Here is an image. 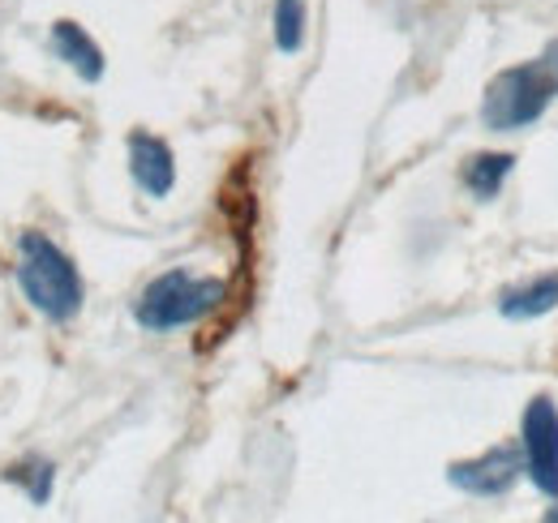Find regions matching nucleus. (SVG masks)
<instances>
[{
    "mask_svg": "<svg viewBox=\"0 0 558 523\" xmlns=\"http://www.w3.org/2000/svg\"><path fill=\"white\" fill-rule=\"evenodd\" d=\"M546 520H550V523H558V507H555V511H546Z\"/></svg>",
    "mask_w": 558,
    "mask_h": 523,
    "instance_id": "f8f14e48",
    "label": "nucleus"
},
{
    "mask_svg": "<svg viewBox=\"0 0 558 523\" xmlns=\"http://www.w3.org/2000/svg\"><path fill=\"white\" fill-rule=\"evenodd\" d=\"M511 168H515V155H502V150H486V155H473L469 163H464V185L473 190V197H498L502 190V181L511 177Z\"/></svg>",
    "mask_w": 558,
    "mask_h": 523,
    "instance_id": "1a4fd4ad",
    "label": "nucleus"
},
{
    "mask_svg": "<svg viewBox=\"0 0 558 523\" xmlns=\"http://www.w3.org/2000/svg\"><path fill=\"white\" fill-rule=\"evenodd\" d=\"M524 476V455H520V442H502V447H489L486 455L477 459H460L447 467V481L473 498H502L515 489V481Z\"/></svg>",
    "mask_w": 558,
    "mask_h": 523,
    "instance_id": "39448f33",
    "label": "nucleus"
},
{
    "mask_svg": "<svg viewBox=\"0 0 558 523\" xmlns=\"http://www.w3.org/2000/svg\"><path fill=\"white\" fill-rule=\"evenodd\" d=\"M130 177L146 197H168L177 190V155L155 133H130Z\"/></svg>",
    "mask_w": 558,
    "mask_h": 523,
    "instance_id": "423d86ee",
    "label": "nucleus"
},
{
    "mask_svg": "<svg viewBox=\"0 0 558 523\" xmlns=\"http://www.w3.org/2000/svg\"><path fill=\"white\" fill-rule=\"evenodd\" d=\"M4 481H13V485H22L26 489V498L35 502V507H44L48 498H52V485H57V467H52V459H22V463H13L9 472H4Z\"/></svg>",
    "mask_w": 558,
    "mask_h": 523,
    "instance_id": "9d476101",
    "label": "nucleus"
},
{
    "mask_svg": "<svg viewBox=\"0 0 558 523\" xmlns=\"http://www.w3.org/2000/svg\"><path fill=\"white\" fill-rule=\"evenodd\" d=\"M52 52L65 61V65L82 77V82H99L104 77V69H108V61H104V48L77 26V22H70V17H61V22H52Z\"/></svg>",
    "mask_w": 558,
    "mask_h": 523,
    "instance_id": "0eeeda50",
    "label": "nucleus"
},
{
    "mask_svg": "<svg viewBox=\"0 0 558 523\" xmlns=\"http://www.w3.org/2000/svg\"><path fill=\"white\" fill-rule=\"evenodd\" d=\"M228 296V283L215 275H194V270H163L150 279L134 301V323L150 335H168L181 327H198L210 318Z\"/></svg>",
    "mask_w": 558,
    "mask_h": 523,
    "instance_id": "7ed1b4c3",
    "label": "nucleus"
},
{
    "mask_svg": "<svg viewBox=\"0 0 558 523\" xmlns=\"http://www.w3.org/2000/svg\"><path fill=\"white\" fill-rule=\"evenodd\" d=\"M555 309H558V275L529 279V283L507 288L498 296V314L511 318V323H529V318H542V314H555Z\"/></svg>",
    "mask_w": 558,
    "mask_h": 523,
    "instance_id": "6e6552de",
    "label": "nucleus"
},
{
    "mask_svg": "<svg viewBox=\"0 0 558 523\" xmlns=\"http://www.w3.org/2000/svg\"><path fill=\"white\" fill-rule=\"evenodd\" d=\"M558 99V39L546 44L542 57L524 61V65L502 69L486 86V104H482V121L494 133H515L537 125L550 104Z\"/></svg>",
    "mask_w": 558,
    "mask_h": 523,
    "instance_id": "f03ea898",
    "label": "nucleus"
},
{
    "mask_svg": "<svg viewBox=\"0 0 558 523\" xmlns=\"http://www.w3.org/2000/svg\"><path fill=\"white\" fill-rule=\"evenodd\" d=\"M520 455H524V476L546 498H558V403L550 394L529 399L520 421Z\"/></svg>",
    "mask_w": 558,
    "mask_h": 523,
    "instance_id": "20e7f679",
    "label": "nucleus"
},
{
    "mask_svg": "<svg viewBox=\"0 0 558 523\" xmlns=\"http://www.w3.org/2000/svg\"><path fill=\"white\" fill-rule=\"evenodd\" d=\"M276 48L288 57L305 48V0H276Z\"/></svg>",
    "mask_w": 558,
    "mask_h": 523,
    "instance_id": "9b49d317",
    "label": "nucleus"
},
{
    "mask_svg": "<svg viewBox=\"0 0 558 523\" xmlns=\"http://www.w3.org/2000/svg\"><path fill=\"white\" fill-rule=\"evenodd\" d=\"M17 288L31 301V309L48 323H73L86 301V283L73 258L44 232L17 236Z\"/></svg>",
    "mask_w": 558,
    "mask_h": 523,
    "instance_id": "f257e3e1",
    "label": "nucleus"
}]
</instances>
